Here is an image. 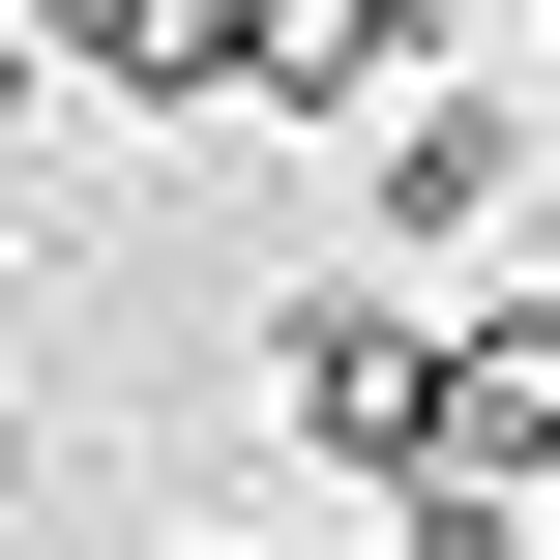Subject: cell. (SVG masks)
<instances>
[{
    "label": "cell",
    "instance_id": "obj_5",
    "mask_svg": "<svg viewBox=\"0 0 560 560\" xmlns=\"http://www.w3.org/2000/svg\"><path fill=\"white\" fill-rule=\"evenodd\" d=\"M0 560H30V413H0Z\"/></svg>",
    "mask_w": 560,
    "mask_h": 560
},
{
    "label": "cell",
    "instance_id": "obj_4",
    "mask_svg": "<svg viewBox=\"0 0 560 560\" xmlns=\"http://www.w3.org/2000/svg\"><path fill=\"white\" fill-rule=\"evenodd\" d=\"M413 560H532V532H502V502H472V472H413Z\"/></svg>",
    "mask_w": 560,
    "mask_h": 560
},
{
    "label": "cell",
    "instance_id": "obj_3",
    "mask_svg": "<svg viewBox=\"0 0 560 560\" xmlns=\"http://www.w3.org/2000/svg\"><path fill=\"white\" fill-rule=\"evenodd\" d=\"M443 472H472V502L560 472V295H472V354H443Z\"/></svg>",
    "mask_w": 560,
    "mask_h": 560
},
{
    "label": "cell",
    "instance_id": "obj_2",
    "mask_svg": "<svg viewBox=\"0 0 560 560\" xmlns=\"http://www.w3.org/2000/svg\"><path fill=\"white\" fill-rule=\"evenodd\" d=\"M502 207H532V118H502V89H443V118H384V266H472Z\"/></svg>",
    "mask_w": 560,
    "mask_h": 560
},
{
    "label": "cell",
    "instance_id": "obj_1",
    "mask_svg": "<svg viewBox=\"0 0 560 560\" xmlns=\"http://www.w3.org/2000/svg\"><path fill=\"white\" fill-rule=\"evenodd\" d=\"M266 413L413 502V472H443V325H413V295H295V325H266Z\"/></svg>",
    "mask_w": 560,
    "mask_h": 560
}]
</instances>
